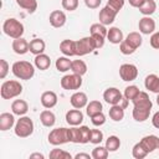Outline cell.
I'll return each instance as SVG.
<instances>
[{
	"instance_id": "6da1fadb",
	"label": "cell",
	"mask_w": 159,
	"mask_h": 159,
	"mask_svg": "<svg viewBox=\"0 0 159 159\" xmlns=\"http://www.w3.org/2000/svg\"><path fill=\"white\" fill-rule=\"evenodd\" d=\"M11 71H12L15 77H17L20 80H25V81L31 80L35 75V67L29 61H16V62H14V65L11 67Z\"/></svg>"
},
{
	"instance_id": "7a4b0ae2",
	"label": "cell",
	"mask_w": 159,
	"mask_h": 159,
	"mask_svg": "<svg viewBox=\"0 0 159 159\" xmlns=\"http://www.w3.org/2000/svg\"><path fill=\"white\" fill-rule=\"evenodd\" d=\"M2 31L5 35H7L11 39H19V37H22L24 32H25V29H24V25L14 19V17H10V19H6L2 24Z\"/></svg>"
},
{
	"instance_id": "3957f363",
	"label": "cell",
	"mask_w": 159,
	"mask_h": 159,
	"mask_svg": "<svg viewBox=\"0 0 159 159\" xmlns=\"http://www.w3.org/2000/svg\"><path fill=\"white\" fill-rule=\"evenodd\" d=\"M21 92H22V86L19 81H15V80L5 81L0 88V96L2 99L15 98V97L20 96Z\"/></svg>"
},
{
	"instance_id": "277c9868",
	"label": "cell",
	"mask_w": 159,
	"mask_h": 159,
	"mask_svg": "<svg viewBox=\"0 0 159 159\" xmlns=\"http://www.w3.org/2000/svg\"><path fill=\"white\" fill-rule=\"evenodd\" d=\"M14 132L20 138L30 137L34 133V122H32V119L30 117H26V116L20 117V119H17V122L15 123Z\"/></svg>"
},
{
	"instance_id": "5b68a950",
	"label": "cell",
	"mask_w": 159,
	"mask_h": 159,
	"mask_svg": "<svg viewBox=\"0 0 159 159\" xmlns=\"http://www.w3.org/2000/svg\"><path fill=\"white\" fill-rule=\"evenodd\" d=\"M70 142V128H55L48 134V143L52 145H62Z\"/></svg>"
},
{
	"instance_id": "8992f818",
	"label": "cell",
	"mask_w": 159,
	"mask_h": 159,
	"mask_svg": "<svg viewBox=\"0 0 159 159\" xmlns=\"http://www.w3.org/2000/svg\"><path fill=\"white\" fill-rule=\"evenodd\" d=\"M96 50V43L92 36L82 37L76 41V56H84Z\"/></svg>"
},
{
	"instance_id": "52a82bcc",
	"label": "cell",
	"mask_w": 159,
	"mask_h": 159,
	"mask_svg": "<svg viewBox=\"0 0 159 159\" xmlns=\"http://www.w3.org/2000/svg\"><path fill=\"white\" fill-rule=\"evenodd\" d=\"M81 86H82V76H80V75L71 73V75H66L61 78V87L63 89L76 91V89H80Z\"/></svg>"
},
{
	"instance_id": "ba28073f",
	"label": "cell",
	"mask_w": 159,
	"mask_h": 159,
	"mask_svg": "<svg viewBox=\"0 0 159 159\" xmlns=\"http://www.w3.org/2000/svg\"><path fill=\"white\" fill-rule=\"evenodd\" d=\"M119 76L125 82L134 81L138 77V68L133 63H123L119 67Z\"/></svg>"
},
{
	"instance_id": "9c48e42d",
	"label": "cell",
	"mask_w": 159,
	"mask_h": 159,
	"mask_svg": "<svg viewBox=\"0 0 159 159\" xmlns=\"http://www.w3.org/2000/svg\"><path fill=\"white\" fill-rule=\"evenodd\" d=\"M103 99L111 104V106H114V104H119L122 101H123V94L120 93V91L116 87H109L107 88L104 92H103Z\"/></svg>"
},
{
	"instance_id": "30bf717a",
	"label": "cell",
	"mask_w": 159,
	"mask_h": 159,
	"mask_svg": "<svg viewBox=\"0 0 159 159\" xmlns=\"http://www.w3.org/2000/svg\"><path fill=\"white\" fill-rule=\"evenodd\" d=\"M116 16H117V12H116L112 7H109L108 5H106V6L99 11L98 19H99V22H101V24H103L104 26H107V25H111V24L114 22Z\"/></svg>"
},
{
	"instance_id": "8fae6325",
	"label": "cell",
	"mask_w": 159,
	"mask_h": 159,
	"mask_svg": "<svg viewBox=\"0 0 159 159\" xmlns=\"http://www.w3.org/2000/svg\"><path fill=\"white\" fill-rule=\"evenodd\" d=\"M140 144L143 145V148L149 153L154 152L155 149H159V137L150 134V135H145L140 139Z\"/></svg>"
},
{
	"instance_id": "7c38bea8",
	"label": "cell",
	"mask_w": 159,
	"mask_h": 159,
	"mask_svg": "<svg viewBox=\"0 0 159 159\" xmlns=\"http://www.w3.org/2000/svg\"><path fill=\"white\" fill-rule=\"evenodd\" d=\"M138 27H139V32L143 34V35L153 34L154 30H155V21L150 16H144L139 20Z\"/></svg>"
},
{
	"instance_id": "4fadbf2b",
	"label": "cell",
	"mask_w": 159,
	"mask_h": 159,
	"mask_svg": "<svg viewBox=\"0 0 159 159\" xmlns=\"http://www.w3.org/2000/svg\"><path fill=\"white\" fill-rule=\"evenodd\" d=\"M48 20H50V24L52 27L60 29L66 24V14L62 10H53L50 14Z\"/></svg>"
},
{
	"instance_id": "5bb4252c",
	"label": "cell",
	"mask_w": 159,
	"mask_h": 159,
	"mask_svg": "<svg viewBox=\"0 0 159 159\" xmlns=\"http://www.w3.org/2000/svg\"><path fill=\"white\" fill-rule=\"evenodd\" d=\"M70 102L72 104L73 108H77V109H81L83 107H86L88 104V97L84 92H75L71 98H70Z\"/></svg>"
},
{
	"instance_id": "9a60e30c",
	"label": "cell",
	"mask_w": 159,
	"mask_h": 159,
	"mask_svg": "<svg viewBox=\"0 0 159 159\" xmlns=\"http://www.w3.org/2000/svg\"><path fill=\"white\" fill-rule=\"evenodd\" d=\"M66 122L70 124V125H80L82 122H83V113L81 112V109H70L67 113H66Z\"/></svg>"
},
{
	"instance_id": "2e32d148",
	"label": "cell",
	"mask_w": 159,
	"mask_h": 159,
	"mask_svg": "<svg viewBox=\"0 0 159 159\" xmlns=\"http://www.w3.org/2000/svg\"><path fill=\"white\" fill-rule=\"evenodd\" d=\"M132 103H133L134 107H138V108H148V109H152V107H153V103H152L149 96L145 92H139V94L132 101Z\"/></svg>"
},
{
	"instance_id": "e0dca14e",
	"label": "cell",
	"mask_w": 159,
	"mask_h": 159,
	"mask_svg": "<svg viewBox=\"0 0 159 159\" xmlns=\"http://www.w3.org/2000/svg\"><path fill=\"white\" fill-rule=\"evenodd\" d=\"M41 104L50 109V108H53L56 104H57V94L53 92V91H46L41 94Z\"/></svg>"
},
{
	"instance_id": "ac0fdd59",
	"label": "cell",
	"mask_w": 159,
	"mask_h": 159,
	"mask_svg": "<svg viewBox=\"0 0 159 159\" xmlns=\"http://www.w3.org/2000/svg\"><path fill=\"white\" fill-rule=\"evenodd\" d=\"M60 51L67 56V57H72L76 56V41L73 40H63L60 43Z\"/></svg>"
},
{
	"instance_id": "d6986e66",
	"label": "cell",
	"mask_w": 159,
	"mask_h": 159,
	"mask_svg": "<svg viewBox=\"0 0 159 159\" xmlns=\"http://www.w3.org/2000/svg\"><path fill=\"white\" fill-rule=\"evenodd\" d=\"M107 40H108L111 43H113V45H119V43L124 40L122 30L118 29V27H116V26L109 27V30H108V32H107Z\"/></svg>"
},
{
	"instance_id": "ffe728a7",
	"label": "cell",
	"mask_w": 159,
	"mask_h": 159,
	"mask_svg": "<svg viewBox=\"0 0 159 159\" xmlns=\"http://www.w3.org/2000/svg\"><path fill=\"white\" fill-rule=\"evenodd\" d=\"M144 86L148 91L153 92V93H159V76L152 73V75H148L144 80Z\"/></svg>"
},
{
	"instance_id": "44dd1931",
	"label": "cell",
	"mask_w": 159,
	"mask_h": 159,
	"mask_svg": "<svg viewBox=\"0 0 159 159\" xmlns=\"http://www.w3.org/2000/svg\"><path fill=\"white\" fill-rule=\"evenodd\" d=\"M11 111L16 116H25L29 111V104L24 99H15L11 103Z\"/></svg>"
},
{
	"instance_id": "7402d4cb",
	"label": "cell",
	"mask_w": 159,
	"mask_h": 159,
	"mask_svg": "<svg viewBox=\"0 0 159 159\" xmlns=\"http://www.w3.org/2000/svg\"><path fill=\"white\" fill-rule=\"evenodd\" d=\"M12 50L17 55H25L27 51H30L29 50V42L24 37L14 39V41H12Z\"/></svg>"
},
{
	"instance_id": "603a6c76",
	"label": "cell",
	"mask_w": 159,
	"mask_h": 159,
	"mask_svg": "<svg viewBox=\"0 0 159 159\" xmlns=\"http://www.w3.org/2000/svg\"><path fill=\"white\" fill-rule=\"evenodd\" d=\"M14 124H15L14 114L7 113V112H4L0 114V130H2V132L9 130L10 128H12Z\"/></svg>"
},
{
	"instance_id": "cb8c5ba5",
	"label": "cell",
	"mask_w": 159,
	"mask_h": 159,
	"mask_svg": "<svg viewBox=\"0 0 159 159\" xmlns=\"http://www.w3.org/2000/svg\"><path fill=\"white\" fill-rule=\"evenodd\" d=\"M46 48V43L42 39H34L29 42V50L31 53H34L35 56L36 55H40V53H43Z\"/></svg>"
},
{
	"instance_id": "d4e9b609",
	"label": "cell",
	"mask_w": 159,
	"mask_h": 159,
	"mask_svg": "<svg viewBox=\"0 0 159 159\" xmlns=\"http://www.w3.org/2000/svg\"><path fill=\"white\" fill-rule=\"evenodd\" d=\"M34 63H35V67L39 68L40 71H45L51 66V58L45 53H40L35 56Z\"/></svg>"
},
{
	"instance_id": "484cf974",
	"label": "cell",
	"mask_w": 159,
	"mask_h": 159,
	"mask_svg": "<svg viewBox=\"0 0 159 159\" xmlns=\"http://www.w3.org/2000/svg\"><path fill=\"white\" fill-rule=\"evenodd\" d=\"M124 41H125L129 46H132L134 50H137V48H139V47L142 46L143 39H142V35H140L139 32L133 31V32H129V34L127 35V37L124 39Z\"/></svg>"
},
{
	"instance_id": "4316f807",
	"label": "cell",
	"mask_w": 159,
	"mask_h": 159,
	"mask_svg": "<svg viewBox=\"0 0 159 159\" xmlns=\"http://www.w3.org/2000/svg\"><path fill=\"white\" fill-rule=\"evenodd\" d=\"M40 120H41V123L45 125V127H53L55 125V123H56V116L51 112V111H48L47 108L45 109V111H42L41 112V114H40Z\"/></svg>"
},
{
	"instance_id": "83f0119b",
	"label": "cell",
	"mask_w": 159,
	"mask_h": 159,
	"mask_svg": "<svg viewBox=\"0 0 159 159\" xmlns=\"http://www.w3.org/2000/svg\"><path fill=\"white\" fill-rule=\"evenodd\" d=\"M109 118L114 122H120L124 118V108L120 104H114L109 108Z\"/></svg>"
},
{
	"instance_id": "f1b7e54d",
	"label": "cell",
	"mask_w": 159,
	"mask_h": 159,
	"mask_svg": "<svg viewBox=\"0 0 159 159\" xmlns=\"http://www.w3.org/2000/svg\"><path fill=\"white\" fill-rule=\"evenodd\" d=\"M149 114H150V109L148 108H138V107H134L133 108V112H132V116L134 118V120L137 122H144L149 118Z\"/></svg>"
},
{
	"instance_id": "f546056e",
	"label": "cell",
	"mask_w": 159,
	"mask_h": 159,
	"mask_svg": "<svg viewBox=\"0 0 159 159\" xmlns=\"http://www.w3.org/2000/svg\"><path fill=\"white\" fill-rule=\"evenodd\" d=\"M157 10V2L154 0H145L144 4L139 7L140 14H143L144 16H150L155 12Z\"/></svg>"
},
{
	"instance_id": "4dcf8cb0",
	"label": "cell",
	"mask_w": 159,
	"mask_h": 159,
	"mask_svg": "<svg viewBox=\"0 0 159 159\" xmlns=\"http://www.w3.org/2000/svg\"><path fill=\"white\" fill-rule=\"evenodd\" d=\"M71 63H72V61L70 60V57L62 56L56 60L55 65H56V70L58 72H67L68 70H71Z\"/></svg>"
},
{
	"instance_id": "1f68e13d",
	"label": "cell",
	"mask_w": 159,
	"mask_h": 159,
	"mask_svg": "<svg viewBox=\"0 0 159 159\" xmlns=\"http://www.w3.org/2000/svg\"><path fill=\"white\" fill-rule=\"evenodd\" d=\"M71 71H72V73L83 76V75L87 72V65H86V62L82 61V60H75V61H72V63H71Z\"/></svg>"
},
{
	"instance_id": "d6a6232c",
	"label": "cell",
	"mask_w": 159,
	"mask_h": 159,
	"mask_svg": "<svg viewBox=\"0 0 159 159\" xmlns=\"http://www.w3.org/2000/svg\"><path fill=\"white\" fill-rule=\"evenodd\" d=\"M107 32H108L107 27H106L103 24H101V22L92 24L91 27H89V34H91V36L97 35V36H102V37L106 39V37H107Z\"/></svg>"
},
{
	"instance_id": "836d02e7",
	"label": "cell",
	"mask_w": 159,
	"mask_h": 159,
	"mask_svg": "<svg viewBox=\"0 0 159 159\" xmlns=\"http://www.w3.org/2000/svg\"><path fill=\"white\" fill-rule=\"evenodd\" d=\"M102 109H103V106H102V103L99 102V101H91L87 106H86V113H87V116H89V117H92V116H94L96 113H99V112H102Z\"/></svg>"
},
{
	"instance_id": "e575fe53",
	"label": "cell",
	"mask_w": 159,
	"mask_h": 159,
	"mask_svg": "<svg viewBox=\"0 0 159 159\" xmlns=\"http://www.w3.org/2000/svg\"><path fill=\"white\" fill-rule=\"evenodd\" d=\"M16 4H17L21 9L26 10V11L30 12V14L35 12L36 9H37V1H36V0H16Z\"/></svg>"
},
{
	"instance_id": "d590c367",
	"label": "cell",
	"mask_w": 159,
	"mask_h": 159,
	"mask_svg": "<svg viewBox=\"0 0 159 159\" xmlns=\"http://www.w3.org/2000/svg\"><path fill=\"white\" fill-rule=\"evenodd\" d=\"M108 152H116L119 149L120 147V139L117 137V135H109L106 140V145H104Z\"/></svg>"
},
{
	"instance_id": "8d00e7d4",
	"label": "cell",
	"mask_w": 159,
	"mask_h": 159,
	"mask_svg": "<svg viewBox=\"0 0 159 159\" xmlns=\"http://www.w3.org/2000/svg\"><path fill=\"white\" fill-rule=\"evenodd\" d=\"M139 88L137 87V86H134V84H132V86H128V87H125L124 88V93H123V97L125 98V99H130V101H133L138 94H139Z\"/></svg>"
},
{
	"instance_id": "74e56055",
	"label": "cell",
	"mask_w": 159,
	"mask_h": 159,
	"mask_svg": "<svg viewBox=\"0 0 159 159\" xmlns=\"http://www.w3.org/2000/svg\"><path fill=\"white\" fill-rule=\"evenodd\" d=\"M132 155L135 158V159H143L148 155V152L143 148V145L140 144V142H138L137 144H134L133 149H132Z\"/></svg>"
},
{
	"instance_id": "f35d334b",
	"label": "cell",
	"mask_w": 159,
	"mask_h": 159,
	"mask_svg": "<svg viewBox=\"0 0 159 159\" xmlns=\"http://www.w3.org/2000/svg\"><path fill=\"white\" fill-rule=\"evenodd\" d=\"M51 159H71L72 158V155L68 153V152H66V150H63V149H52L51 152H50V155H48Z\"/></svg>"
},
{
	"instance_id": "ab89813d",
	"label": "cell",
	"mask_w": 159,
	"mask_h": 159,
	"mask_svg": "<svg viewBox=\"0 0 159 159\" xmlns=\"http://www.w3.org/2000/svg\"><path fill=\"white\" fill-rule=\"evenodd\" d=\"M80 128V143L81 144H86V143H89V139H91V130L87 125H81L78 127Z\"/></svg>"
},
{
	"instance_id": "60d3db41",
	"label": "cell",
	"mask_w": 159,
	"mask_h": 159,
	"mask_svg": "<svg viewBox=\"0 0 159 159\" xmlns=\"http://www.w3.org/2000/svg\"><path fill=\"white\" fill-rule=\"evenodd\" d=\"M108 149L106 147H96L93 150H92V158L93 159H107L108 158Z\"/></svg>"
},
{
	"instance_id": "b9f144b4",
	"label": "cell",
	"mask_w": 159,
	"mask_h": 159,
	"mask_svg": "<svg viewBox=\"0 0 159 159\" xmlns=\"http://www.w3.org/2000/svg\"><path fill=\"white\" fill-rule=\"evenodd\" d=\"M102 140H103V133L99 129H92L91 130L89 143H92V144H101Z\"/></svg>"
},
{
	"instance_id": "7bdbcfd3",
	"label": "cell",
	"mask_w": 159,
	"mask_h": 159,
	"mask_svg": "<svg viewBox=\"0 0 159 159\" xmlns=\"http://www.w3.org/2000/svg\"><path fill=\"white\" fill-rule=\"evenodd\" d=\"M91 120H92V124L96 125V127H101L106 123V116L103 114V112H99V113H96L94 116L91 117Z\"/></svg>"
},
{
	"instance_id": "ee69618b",
	"label": "cell",
	"mask_w": 159,
	"mask_h": 159,
	"mask_svg": "<svg viewBox=\"0 0 159 159\" xmlns=\"http://www.w3.org/2000/svg\"><path fill=\"white\" fill-rule=\"evenodd\" d=\"M62 7L67 11H75L78 7V0H62Z\"/></svg>"
},
{
	"instance_id": "f6af8a7d",
	"label": "cell",
	"mask_w": 159,
	"mask_h": 159,
	"mask_svg": "<svg viewBox=\"0 0 159 159\" xmlns=\"http://www.w3.org/2000/svg\"><path fill=\"white\" fill-rule=\"evenodd\" d=\"M124 1L125 0H108L107 1V5L109 7H112L117 14L120 11V9L124 6Z\"/></svg>"
},
{
	"instance_id": "bcb514c9",
	"label": "cell",
	"mask_w": 159,
	"mask_h": 159,
	"mask_svg": "<svg viewBox=\"0 0 159 159\" xmlns=\"http://www.w3.org/2000/svg\"><path fill=\"white\" fill-rule=\"evenodd\" d=\"M119 51H120L123 55H132V53L135 52V50H134L132 46H129L124 40L119 43Z\"/></svg>"
},
{
	"instance_id": "7dc6e473",
	"label": "cell",
	"mask_w": 159,
	"mask_h": 159,
	"mask_svg": "<svg viewBox=\"0 0 159 159\" xmlns=\"http://www.w3.org/2000/svg\"><path fill=\"white\" fill-rule=\"evenodd\" d=\"M9 63L6 62V60H4V58H1L0 60V78L1 80H4L5 77H6V75H7V72H9Z\"/></svg>"
},
{
	"instance_id": "c3c4849f",
	"label": "cell",
	"mask_w": 159,
	"mask_h": 159,
	"mask_svg": "<svg viewBox=\"0 0 159 159\" xmlns=\"http://www.w3.org/2000/svg\"><path fill=\"white\" fill-rule=\"evenodd\" d=\"M70 135H71V142L72 143H80V128L73 127L70 128Z\"/></svg>"
},
{
	"instance_id": "681fc988",
	"label": "cell",
	"mask_w": 159,
	"mask_h": 159,
	"mask_svg": "<svg viewBox=\"0 0 159 159\" xmlns=\"http://www.w3.org/2000/svg\"><path fill=\"white\" fill-rule=\"evenodd\" d=\"M150 46L155 50H159V31L154 32L150 36Z\"/></svg>"
},
{
	"instance_id": "f907efd6",
	"label": "cell",
	"mask_w": 159,
	"mask_h": 159,
	"mask_svg": "<svg viewBox=\"0 0 159 159\" xmlns=\"http://www.w3.org/2000/svg\"><path fill=\"white\" fill-rule=\"evenodd\" d=\"M102 0H84V5L88 7V9H97L99 7Z\"/></svg>"
},
{
	"instance_id": "816d5d0a",
	"label": "cell",
	"mask_w": 159,
	"mask_h": 159,
	"mask_svg": "<svg viewBox=\"0 0 159 159\" xmlns=\"http://www.w3.org/2000/svg\"><path fill=\"white\" fill-rule=\"evenodd\" d=\"M152 123H153V125H154L157 129H159V111H158V112H155V113L153 114Z\"/></svg>"
},
{
	"instance_id": "f5cc1de1",
	"label": "cell",
	"mask_w": 159,
	"mask_h": 159,
	"mask_svg": "<svg viewBox=\"0 0 159 159\" xmlns=\"http://www.w3.org/2000/svg\"><path fill=\"white\" fill-rule=\"evenodd\" d=\"M128 1H129V5H130V6H133V7H138V9H139V7L144 4L145 0H128Z\"/></svg>"
},
{
	"instance_id": "db71d44e",
	"label": "cell",
	"mask_w": 159,
	"mask_h": 159,
	"mask_svg": "<svg viewBox=\"0 0 159 159\" xmlns=\"http://www.w3.org/2000/svg\"><path fill=\"white\" fill-rule=\"evenodd\" d=\"M92 155L87 154V153H78L75 155V159H89Z\"/></svg>"
},
{
	"instance_id": "11a10c76",
	"label": "cell",
	"mask_w": 159,
	"mask_h": 159,
	"mask_svg": "<svg viewBox=\"0 0 159 159\" xmlns=\"http://www.w3.org/2000/svg\"><path fill=\"white\" fill-rule=\"evenodd\" d=\"M30 158H31V159H34V158H39V159H43V158H45V155H43V154H41V153H32V154L30 155Z\"/></svg>"
},
{
	"instance_id": "9f6ffc18",
	"label": "cell",
	"mask_w": 159,
	"mask_h": 159,
	"mask_svg": "<svg viewBox=\"0 0 159 159\" xmlns=\"http://www.w3.org/2000/svg\"><path fill=\"white\" fill-rule=\"evenodd\" d=\"M157 103H158V106H159V93H158V97H157Z\"/></svg>"
}]
</instances>
